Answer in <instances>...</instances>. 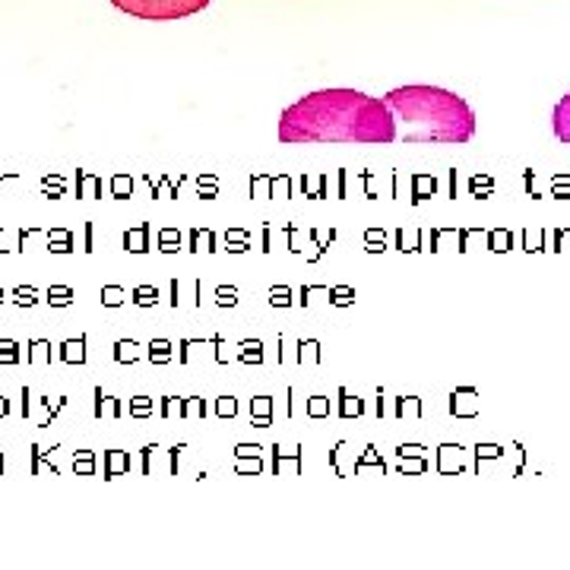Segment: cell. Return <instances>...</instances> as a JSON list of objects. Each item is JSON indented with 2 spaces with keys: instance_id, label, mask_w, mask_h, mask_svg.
Instances as JSON below:
<instances>
[{
  "instance_id": "obj_4",
  "label": "cell",
  "mask_w": 570,
  "mask_h": 570,
  "mask_svg": "<svg viewBox=\"0 0 570 570\" xmlns=\"http://www.w3.org/2000/svg\"><path fill=\"white\" fill-rule=\"evenodd\" d=\"M551 127H554V137L570 146V92L554 105V115H551Z\"/></svg>"
},
{
  "instance_id": "obj_1",
  "label": "cell",
  "mask_w": 570,
  "mask_h": 570,
  "mask_svg": "<svg viewBox=\"0 0 570 570\" xmlns=\"http://www.w3.org/2000/svg\"><path fill=\"white\" fill-rule=\"evenodd\" d=\"M279 142H396V121L390 108L358 89H317L279 115Z\"/></svg>"
},
{
  "instance_id": "obj_3",
  "label": "cell",
  "mask_w": 570,
  "mask_h": 570,
  "mask_svg": "<svg viewBox=\"0 0 570 570\" xmlns=\"http://www.w3.org/2000/svg\"><path fill=\"white\" fill-rule=\"evenodd\" d=\"M111 3L127 17L149 22L187 20L209 7V0H111Z\"/></svg>"
},
{
  "instance_id": "obj_2",
  "label": "cell",
  "mask_w": 570,
  "mask_h": 570,
  "mask_svg": "<svg viewBox=\"0 0 570 570\" xmlns=\"http://www.w3.org/2000/svg\"><path fill=\"white\" fill-rule=\"evenodd\" d=\"M384 105L396 121V140L403 142L460 146L475 134V111L463 96L441 86H425V82L400 86L390 89Z\"/></svg>"
}]
</instances>
